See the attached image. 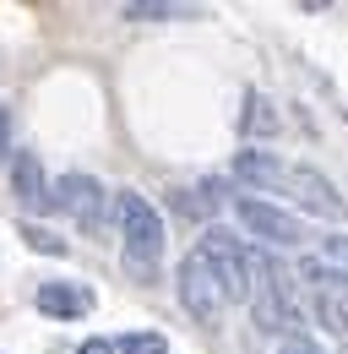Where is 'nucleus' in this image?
Here are the masks:
<instances>
[{"label": "nucleus", "mask_w": 348, "mask_h": 354, "mask_svg": "<svg viewBox=\"0 0 348 354\" xmlns=\"http://www.w3.org/2000/svg\"><path fill=\"white\" fill-rule=\"evenodd\" d=\"M321 262H332L343 272L348 267V234H321Z\"/></svg>", "instance_id": "f3484780"}, {"label": "nucleus", "mask_w": 348, "mask_h": 354, "mask_svg": "<svg viewBox=\"0 0 348 354\" xmlns=\"http://www.w3.org/2000/svg\"><path fill=\"white\" fill-rule=\"evenodd\" d=\"M11 191H17V202H22V207L49 213V180H44L39 153H17V158H11Z\"/></svg>", "instance_id": "6e6552de"}, {"label": "nucleus", "mask_w": 348, "mask_h": 354, "mask_svg": "<svg viewBox=\"0 0 348 354\" xmlns=\"http://www.w3.org/2000/svg\"><path fill=\"white\" fill-rule=\"evenodd\" d=\"M6 147H11V115L0 109V158H6Z\"/></svg>", "instance_id": "aec40b11"}, {"label": "nucleus", "mask_w": 348, "mask_h": 354, "mask_svg": "<svg viewBox=\"0 0 348 354\" xmlns=\"http://www.w3.org/2000/svg\"><path fill=\"white\" fill-rule=\"evenodd\" d=\"M17 234H22V240H28V245H33L39 257H66V240H60V234H49L44 223H22Z\"/></svg>", "instance_id": "dca6fc26"}, {"label": "nucleus", "mask_w": 348, "mask_h": 354, "mask_svg": "<svg viewBox=\"0 0 348 354\" xmlns=\"http://www.w3.org/2000/svg\"><path fill=\"white\" fill-rule=\"evenodd\" d=\"M120 17H130V22H174V17H196V6H174V0H130V6H120Z\"/></svg>", "instance_id": "f8f14e48"}, {"label": "nucleus", "mask_w": 348, "mask_h": 354, "mask_svg": "<svg viewBox=\"0 0 348 354\" xmlns=\"http://www.w3.org/2000/svg\"><path fill=\"white\" fill-rule=\"evenodd\" d=\"M251 300H256V322L267 327V333H294V338H300L304 316L294 310V300H289V295H278V289H261V295H251Z\"/></svg>", "instance_id": "9b49d317"}, {"label": "nucleus", "mask_w": 348, "mask_h": 354, "mask_svg": "<svg viewBox=\"0 0 348 354\" xmlns=\"http://www.w3.org/2000/svg\"><path fill=\"white\" fill-rule=\"evenodd\" d=\"M343 354H348V344H343Z\"/></svg>", "instance_id": "412c9836"}, {"label": "nucleus", "mask_w": 348, "mask_h": 354, "mask_svg": "<svg viewBox=\"0 0 348 354\" xmlns=\"http://www.w3.org/2000/svg\"><path fill=\"white\" fill-rule=\"evenodd\" d=\"M234 218L245 223L256 240H267V245H300L304 240V223L294 213H283L278 202H261V196H240L234 202Z\"/></svg>", "instance_id": "20e7f679"}, {"label": "nucleus", "mask_w": 348, "mask_h": 354, "mask_svg": "<svg viewBox=\"0 0 348 354\" xmlns=\"http://www.w3.org/2000/svg\"><path fill=\"white\" fill-rule=\"evenodd\" d=\"M49 207H60V213H71L77 223L98 229L109 196H104V185H98L93 175H60V185H49Z\"/></svg>", "instance_id": "423d86ee"}, {"label": "nucleus", "mask_w": 348, "mask_h": 354, "mask_svg": "<svg viewBox=\"0 0 348 354\" xmlns=\"http://www.w3.org/2000/svg\"><path fill=\"white\" fill-rule=\"evenodd\" d=\"M169 207L180 213V218H196L202 229H207L213 213L223 207V191H218V180H196V185H180V191H174Z\"/></svg>", "instance_id": "1a4fd4ad"}, {"label": "nucleus", "mask_w": 348, "mask_h": 354, "mask_svg": "<svg viewBox=\"0 0 348 354\" xmlns=\"http://www.w3.org/2000/svg\"><path fill=\"white\" fill-rule=\"evenodd\" d=\"M180 306L191 310L196 322H207V327H218V316L229 310V300H223V289H218V278L207 272V262L191 251L185 262H180Z\"/></svg>", "instance_id": "39448f33"}, {"label": "nucleus", "mask_w": 348, "mask_h": 354, "mask_svg": "<svg viewBox=\"0 0 348 354\" xmlns=\"http://www.w3.org/2000/svg\"><path fill=\"white\" fill-rule=\"evenodd\" d=\"M33 306H39L44 316H55V322H77V316H87L93 295H87V289H71V283H39Z\"/></svg>", "instance_id": "9d476101"}, {"label": "nucleus", "mask_w": 348, "mask_h": 354, "mask_svg": "<svg viewBox=\"0 0 348 354\" xmlns=\"http://www.w3.org/2000/svg\"><path fill=\"white\" fill-rule=\"evenodd\" d=\"M245 131H251V136H272V131H278V109H272L261 93L245 98Z\"/></svg>", "instance_id": "4468645a"}, {"label": "nucleus", "mask_w": 348, "mask_h": 354, "mask_svg": "<svg viewBox=\"0 0 348 354\" xmlns=\"http://www.w3.org/2000/svg\"><path fill=\"white\" fill-rule=\"evenodd\" d=\"M289 164L272 153V147H240L234 153V180H245L251 191H283Z\"/></svg>", "instance_id": "0eeeda50"}, {"label": "nucleus", "mask_w": 348, "mask_h": 354, "mask_svg": "<svg viewBox=\"0 0 348 354\" xmlns=\"http://www.w3.org/2000/svg\"><path fill=\"white\" fill-rule=\"evenodd\" d=\"M196 257H202L207 272L218 278L223 300H251V251L240 245V234H234V229L207 223V229H202V240H196Z\"/></svg>", "instance_id": "f03ea898"}, {"label": "nucleus", "mask_w": 348, "mask_h": 354, "mask_svg": "<svg viewBox=\"0 0 348 354\" xmlns=\"http://www.w3.org/2000/svg\"><path fill=\"white\" fill-rule=\"evenodd\" d=\"M278 354H321V344H316V338H289Z\"/></svg>", "instance_id": "a211bd4d"}, {"label": "nucleus", "mask_w": 348, "mask_h": 354, "mask_svg": "<svg viewBox=\"0 0 348 354\" xmlns=\"http://www.w3.org/2000/svg\"><path fill=\"white\" fill-rule=\"evenodd\" d=\"M115 354H169V338L153 333V327H147V333H126V338L115 344Z\"/></svg>", "instance_id": "2eb2a0df"}, {"label": "nucleus", "mask_w": 348, "mask_h": 354, "mask_svg": "<svg viewBox=\"0 0 348 354\" xmlns=\"http://www.w3.org/2000/svg\"><path fill=\"white\" fill-rule=\"evenodd\" d=\"M115 213H120V251H126V267L136 278H147L153 283V272H158V257H164V213L147 202V196H136V191H120L115 196Z\"/></svg>", "instance_id": "f257e3e1"}, {"label": "nucleus", "mask_w": 348, "mask_h": 354, "mask_svg": "<svg viewBox=\"0 0 348 354\" xmlns=\"http://www.w3.org/2000/svg\"><path fill=\"white\" fill-rule=\"evenodd\" d=\"M77 354H115V344H109V338H87Z\"/></svg>", "instance_id": "6ab92c4d"}, {"label": "nucleus", "mask_w": 348, "mask_h": 354, "mask_svg": "<svg viewBox=\"0 0 348 354\" xmlns=\"http://www.w3.org/2000/svg\"><path fill=\"white\" fill-rule=\"evenodd\" d=\"M283 191L294 196V207H304V213H316V218H327V223L348 218V202L332 191V180L321 175V169H310V164H294L283 175Z\"/></svg>", "instance_id": "7ed1b4c3"}, {"label": "nucleus", "mask_w": 348, "mask_h": 354, "mask_svg": "<svg viewBox=\"0 0 348 354\" xmlns=\"http://www.w3.org/2000/svg\"><path fill=\"white\" fill-rule=\"evenodd\" d=\"M310 316L321 322V333L348 338V295H316V310H310Z\"/></svg>", "instance_id": "ddd939ff"}]
</instances>
